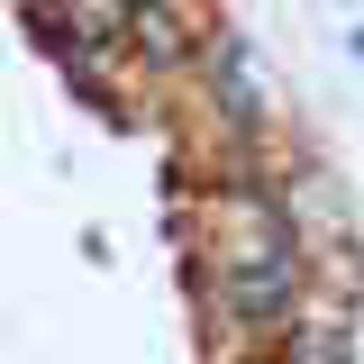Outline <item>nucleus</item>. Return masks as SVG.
Returning <instances> with one entry per match:
<instances>
[{"label":"nucleus","instance_id":"nucleus-1","mask_svg":"<svg viewBox=\"0 0 364 364\" xmlns=\"http://www.w3.org/2000/svg\"><path fill=\"white\" fill-rule=\"evenodd\" d=\"M210 301H219L228 328L246 337H282L291 310H301V237L282 228L273 191H246L228 182L210 191Z\"/></svg>","mask_w":364,"mask_h":364},{"label":"nucleus","instance_id":"nucleus-2","mask_svg":"<svg viewBox=\"0 0 364 364\" xmlns=\"http://www.w3.org/2000/svg\"><path fill=\"white\" fill-rule=\"evenodd\" d=\"M200 46H210L200 0H146V9H128V55L146 64V73H191Z\"/></svg>","mask_w":364,"mask_h":364},{"label":"nucleus","instance_id":"nucleus-3","mask_svg":"<svg viewBox=\"0 0 364 364\" xmlns=\"http://www.w3.org/2000/svg\"><path fill=\"white\" fill-rule=\"evenodd\" d=\"M128 9H146V0H128Z\"/></svg>","mask_w":364,"mask_h":364}]
</instances>
